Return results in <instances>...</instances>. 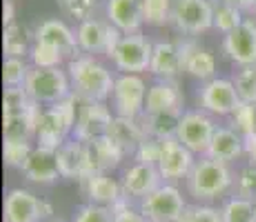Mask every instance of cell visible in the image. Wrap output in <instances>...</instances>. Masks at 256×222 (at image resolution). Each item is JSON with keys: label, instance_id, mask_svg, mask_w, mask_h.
<instances>
[{"label": "cell", "instance_id": "obj_1", "mask_svg": "<svg viewBox=\"0 0 256 222\" xmlns=\"http://www.w3.org/2000/svg\"><path fill=\"white\" fill-rule=\"evenodd\" d=\"M187 191L196 202H212L216 198H223L234 187L236 176L230 169L228 162L214 160L210 156H200L196 160L192 174L187 176Z\"/></svg>", "mask_w": 256, "mask_h": 222}, {"label": "cell", "instance_id": "obj_2", "mask_svg": "<svg viewBox=\"0 0 256 222\" xmlns=\"http://www.w3.org/2000/svg\"><path fill=\"white\" fill-rule=\"evenodd\" d=\"M67 73H70L74 91L80 93L87 100L105 102L114 93V73L90 53H80V56L72 58L67 65Z\"/></svg>", "mask_w": 256, "mask_h": 222}, {"label": "cell", "instance_id": "obj_3", "mask_svg": "<svg viewBox=\"0 0 256 222\" xmlns=\"http://www.w3.org/2000/svg\"><path fill=\"white\" fill-rule=\"evenodd\" d=\"M76 113H78V93L76 91H74L67 100L42 107L40 118H38V127H36L38 147L58 149L60 145H65L74 136Z\"/></svg>", "mask_w": 256, "mask_h": 222}, {"label": "cell", "instance_id": "obj_4", "mask_svg": "<svg viewBox=\"0 0 256 222\" xmlns=\"http://www.w3.org/2000/svg\"><path fill=\"white\" fill-rule=\"evenodd\" d=\"M24 91L29 93L34 102L38 105H54V102L67 100L74 93L72 80L67 69H38L32 67L24 82Z\"/></svg>", "mask_w": 256, "mask_h": 222}, {"label": "cell", "instance_id": "obj_5", "mask_svg": "<svg viewBox=\"0 0 256 222\" xmlns=\"http://www.w3.org/2000/svg\"><path fill=\"white\" fill-rule=\"evenodd\" d=\"M187 200L176 185H160L147 198L138 202L140 214L150 222H178L187 209Z\"/></svg>", "mask_w": 256, "mask_h": 222}, {"label": "cell", "instance_id": "obj_6", "mask_svg": "<svg viewBox=\"0 0 256 222\" xmlns=\"http://www.w3.org/2000/svg\"><path fill=\"white\" fill-rule=\"evenodd\" d=\"M218 125L214 122V118L203 109H190L183 113L178 122V129H176V138H178L180 145H185L187 149L194 156H205L212 145V138H214Z\"/></svg>", "mask_w": 256, "mask_h": 222}, {"label": "cell", "instance_id": "obj_7", "mask_svg": "<svg viewBox=\"0 0 256 222\" xmlns=\"http://www.w3.org/2000/svg\"><path fill=\"white\" fill-rule=\"evenodd\" d=\"M147 91H150V87L145 85V80L140 76L120 73L116 78L114 93H112L114 113L122 118H140L145 113Z\"/></svg>", "mask_w": 256, "mask_h": 222}, {"label": "cell", "instance_id": "obj_8", "mask_svg": "<svg viewBox=\"0 0 256 222\" xmlns=\"http://www.w3.org/2000/svg\"><path fill=\"white\" fill-rule=\"evenodd\" d=\"M112 120V109L105 102H96V100H87L78 93V113H76V127H74V136L80 142H90L94 138L105 136L110 129Z\"/></svg>", "mask_w": 256, "mask_h": 222}, {"label": "cell", "instance_id": "obj_9", "mask_svg": "<svg viewBox=\"0 0 256 222\" xmlns=\"http://www.w3.org/2000/svg\"><path fill=\"white\" fill-rule=\"evenodd\" d=\"M152 53H154V44L147 40L145 36L130 33V36H122L116 53L112 56V62H114L118 71L140 76L142 71H150Z\"/></svg>", "mask_w": 256, "mask_h": 222}, {"label": "cell", "instance_id": "obj_10", "mask_svg": "<svg viewBox=\"0 0 256 222\" xmlns=\"http://www.w3.org/2000/svg\"><path fill=\"white\" fill-rule=\"evenodd\" d=\"M172 24L187 36L208 31L214 27V4L210 0H174Z\"/></svg>", "mask_w": 256, "mask_h": 222}, {"label": "cell", "instance_id": "obj_11", "mask_svg": "<svg viewBox=\"0 0 256 222\" xmlns=\"http://www.w3.org/2000/svg\"><path fill=\"white\" fill-rule=\"evenodd\" d=\"M52 214V205L27 189H12L4 196V222H42Z\"/></svg>", "mask_w": 256, "mask_h": 222}, {"label": "cell", "instance_id": "obj_12", "mask_svg": "<svg viewBox=\"0 0 256 222\" xmlns=\"http://www.w3.org/2000/svg\"><path fill=\"white\" fill-rule=\"evenodd\" d=\"M198 102L200 109L208 111L210 116H232L243 100L236 91L234 80L214 78V80L205 82L203 89L198 91Z\"/></svg>", "mask_w": 256, "mask_h": 222}, {"label": "cell", "instance_id": "obj_13", "mask_svg": "<svg viewBox=\"0 0 256 222\" xmlns=\"http://www.w3.org/2000/svg\"><path fill=\"white\" fill-rule=\"evenodd\" d=\"M194 165H196L194 154L185 145H180L176 136L163 140V156H160V162H158V171L165 182L174 185V182L183 180V178L187 180Z\"/></svg>", "mask_w": 256, "mask_h": 222}, {"label": "cell", "instance_id": "obj_14", "mask_svg": "<svg viewBox=\"0 0 256 222\" xmlns=\"http://www.w3.org/2000/svg\"><path fill=\"white\" fill-rule=\"evenodd\" d=\"M223 51L230 60L240 67L256 65V22L245 18L238 29L223 38Z\"/></svg>", "mask_w": 256, "mask_h": 222}, {"label": "cell", "instance_id": "obj_15", "mask_svg": "<svg viewBox=\"0 0 256 222\" xmlns=\"http://www.w3.org/2000/svg\"><path fill=\"white\" fill-rule=\"evenodd\" d=\"M56 160H58V169H60V178L85 182L87 178L92 176L90 156H87V142L70 138L65 145H60L56 149Z\"/></svg>", "mask_w": 256, "mask_h": 222}, {"label": "cell", "instance_id": "obj_16", "mask_svg": "<svg viewBox=\"0 0 256 222\" xmlns=\"http://www.w3.org/2000/svg\"><path fill=\"white\" fill-rule=\"evenodd\" d=\"M122 191H125V198L127 200H142L156 191L160 185H165L163 176H160L158 167L154 165H142V162H136L132 165L130 169L122 174Z\"/></svg>", "mask_w": 256, "mask_h": 222}, {"label": "cell", "instance_id": "obj_17", "mask_svg": "<svg viewBox=\"0 0 256 222\" xmlns=\"http://www.w3.org/2000/svg\"><path fill=\"white\" fill-rule=\"evenodd\" d=\"M87 156H90V167L94 176V174H110L116 167H120L125 151L105 133V136L94 138V140L87 142Z\"/></svg>", "mask_w": 256, "mask_h": 222}, {"label": "cell", "instance_id": "obj_18", "mask_svg": "<svg viewBox=\"0 0 256 222\" xmlns=\"http://www.w3.org/2000/svg\"><path fill=\"white\" fill-rule=\"evenodd\" d=\"M107 22L120 29L125 36L138 33L145 22L142 0H107Z\"/></svg>", "mask_w": 256, "mask_h": 222}, {"label": "cell", "instance_id": "obj_19", "mask_svg": "<svg viewBox=\"0 0 256 222\" xmlns=\"http://www.w3.org/2000/svg\"><path fill=\"white\" fill-rule=\"evenodd\" d=\"M82 189H85L87 198L92 205H100V207H110L114 209L118 202L125 200V191L122 185L112 178L110 174H94L82 182Z\"/></svg>", "mask_w": 256, "mask_h": 222}, {"label": "cell", "instance_id": "obj_20", "mask_svg": "<svg viewBox=\"0 0 256 222\" xmlns=\"http://www.w3.org/2000/svg\"><path fill=\"white\" fill-rule=\"evenodd\" d=\"M36 42H45V44H52V47L60 49V51L65 53V58L70 56V60L76 56H80L76 31H72L62 20L40 22V27L36 29Z\"/></svg>", "mask_w": 256, "mask_h": 222}, {"label": "cell", "instance_id": "obj_21", "mask_svg": "<svg viewBox=\"0 0 256 222\" xmlns=\"http://www.w3.org/2000/svg\"><path fill=\"white\" fill-rule=\"evenodd\" d=\"M180 47V56H183V71H187L190 76L198 78V80H214L216 76V58L212 56L208 49L198 47L196 42L185 40L178 42Z\"/></svg>", "mask_w": 256, "mask_h": 222}, {"label": "cell", "instance_id": "obj_22", "mask_svg": "<svg viewBox=\"0 0 256 222\" xmlns=\"http://www.w3.org/2000/svg\"><path fill=\"white\" fill-rule=\"evenodd\" d=\"M22 174L32 182H40V185H52L60 178L56 160V149H47V147H34L32 156H29L27 165H24Z\"/></svg>", "mask_w": 256, "mask_h": 222}, {"label": "cell", "instance_id": "obj_23", "mask_svg": "<svg viewBox=\"0 0 256 222\" xmlns=\"http://www.w3.org/2000/svg\"><path fill=\"white\" fill-rule=\"evenodd\" d=\"M107 136L125 151V156H134L136 149L140 147V142L147 138L145 129L140 125V118H122V116H114Z\"/></svg>", "mask_w": 256, "mask_h": 222}, {"label": "cell", "instance_id": "obj_24", "mask_svg": "<svg viewBox=\"0 0 256 222\" xmlns=\"http://www.w3.org/2000/svg\"><path fill=\"white\" fill-rule=\"evenodd\" d=\"M114 24L98 20V18H90V20L80 22L76 29V38H78V47L80 51L90 53H107V44H110V36Z\"/></svg>", "mask_w": 256, "mask_h": 222}, {"label": "cell", "instance_id": "obj_25", "mask_svg": "<svg viewBox=\"0 0 256 222\" xmlns=\"http://www.w3.org/2000/svg\"><path fill=\"white\" fill-rule=\"evenodd\" d=\"M150 71L158 80H174L183 71V56H180L178 42H156Z\"/></svg>", "mask_w": 256, "mask_h": 222}, {"label": "cell", "instance_id": "obj_26", "mask_svg": "<svg viewBox=\"0 0 256 222\" xmlns=\"http://www.w3.org/2000/svg\"><path fill=\"white\" fill-rule=\"evenodd\" d=\"M42 107L38 102H32L24 111L2 116V136L4 140H32L36 138L38 118H40Z\"/></svg>", "mask_w": 256, "mask_h": 222}, {"label": "cell", "instance_id": "obj_27", "mask_svg": "<svg viewBox=\"0 0 256 222\" xmlns=\"http://www.w3.org/2000/svg\"><path fill=\"white\" fill-rule=\"evenodd\" d=\"M183 109V93L174 80H156L147 91L145 113H163Z\"/></svg>", "mask_w": 256, "mask_h": 222}, {"label": "cell", "instance_id": "obj_28", "mask_svg": "<svg viewBox=\"0 0 256 222\" xmlns=\"http://www.w3.org/2000/svg\"><path fill=\"white\" fill-rule=\"evenodd\" d=\"M243 154H245V138L238 131H234L232 127H218L205 156L230 165L232 160H238Z\"/></svg>", "mask_w": 256, "mask_h": 222}, {"label": "cell", "instance_id": "obj_29", "mask_svg": "<svg viewBox=\"0 0 256 222\" xmlns=\"http://www.w3.org/2000/svg\"><path fill=\"white\" fill-rule=\"evenodd\" d=\"M185 109H174V111H163V113H142L140 125L145 129L147 138H158V140H167L174 138L178 122L183 118Z\"/></svg>", "mask_w": 256, "mask_h": 222}, {"label": "cell", "instance_id": "obj_30", "mask_svg": "<svg viewBox=\"0 0 256 222\" xmlns=\"http://www.w3.org/2000/svg\"><path fill=\"white\" fill-rule=\"evenodd\" d=\"M34 44H36V33H32L24 24H9L4 27L2 36V49L7 58H24L32 53Z\"/></svg>", "mask_w": 256, "mask_h": 222}, {"label": "cell", "instance_id": "obj_31", "mask_svg": "<svg viewBox=\"0 0 256 222\" xmlns=\"http://www.w3.org/2000/svg\"><path fill=\"white\" fill-rule=\"evenodd\" d=\"M223 222H256V211H254V200L232 196L223 202L220 207Z\"/></svg>", "mask_w": 256, "mask_h": 222}, {"label": "cell", "instance_id": "obj_32", "mask_svg": "<svg viewBox=\"0 0 256 222\" xmlns=\"http://www.w3.org/2000/svg\"><path fill=\"white\" fill-rule=\"evenodd\" d=\"M243 22H245V18L240 9L232 7V4H225V2L214 4V29H218L220 33L228 36L234 29H238Z\"/></svg>", "mask_w": 256, "mask_h": 222}, {"label": "cell", "instance_id": "obj_33", "mask_svg": "<svg viewBox=\"0 0 256 222\" xmlns=\"http://www.w3.org/2000/svg\"><path fill=\"white\" fill-rule=\"evenodd\" d=\"M172 0H142V16L152 27H165L167 22H172Z\"/></svg>", "mask_w": 256, "mask_h": 222}, {"label": "cell", "instance_id": "obj_34", "mask_svg": "<svg viewBox=\"0 0 256 222\" xmlns=\"http://www.w3.org/2000/svg\"><path fill=\"white\" fill-rule=\"evenodd\" d=\"M32 58V67H38V69H58L65 60V53L60 49L52 47V44H45V42H36L29 53Z\"/></svg>", "mask_w": 256, "mask_h": 222}, {"label": "cell", "instance_id": "obj_35", "mask_svg": "<svg viewBox=\"0 0 256 222\" xmlns=\"http://www.w3.org/2000/svg\"><path fill=\"white\" fill-rule=\"evenodd\" d=\"M32 67L24 62V58H4L2 65V82L4 87H24Z\"/></svg>", "mask_w": 256, "mask_h": 222}, {"label": "cell", "instance_id": "obj_36", "mask_svg": "<svg viewBox=\"0 0 256 222\" xmlns=\"http://www.w3.org/2000/svg\"><path fill=\"white\" fill-rule=\"evenodd\" d=\"M32 151H34V147H32L29 140H4V147H2L4 165L24 169V165H27Z\"/></svg>", "mask_w": 256, "mask_h": 222}, {"label": "cell", "instance_id": "obj_37", "mask_svg": "<svg viewBox=\"0 0 256 222\" xmlns=\"http://www.w3.org/2000/svg\"><path fill=\"white\" fill-rule=\"evenodd\" d=\"M232 129L238 131L240 136H250V133H256V105H250V102H240L238 109L232 113Z\"/></svg>", "mask_w": 256, "mask_h": 222}, {"label": "cell", "instance_id": "obj_38", "mask_svg": "<svg viewBox=\"0 0 256 222\" xmlns=\"http://www.w3.org/2000/svg\"><path fill=\"white\" fill-rule=\"evenodd\" d=\"M32 98L24 91V87H4L2 93V116H12V113H20L32 105Z\"/></svg>", "mask_w": 256, "mask_h": 222}, {"label": "cell", "instance_id": "obj_39", "mask_svg": "<svg viewBox=\"0 0 256 222\" xmlns=\"http://www.w3.org/2000/svg\"><path fill=\"white\" fill-rule=\"evenodd\" d=\"M236 91H238L240 100L256 105V65L252 67H240V71L236 73Z\"/></svg>", "mask_w": 256, "mask_h": 222}, {"label": "cell", "instance_id": "obj_40", "mask_svg": "<svg viewBox=\"0 0 256 222\" xmlns=\"http://www.w3.org/2000/svg\"><path fill=\"white\" fill-rule=\"evenodd\" d=\"M178 222H223V214H220V209H216L212 205L196 202V205L187 207L183 218Z\"/></svg>", "mask_w": 256, "mask_h": 222}, {"label": "cell", "instance_id": "obj_41", "mask_svg": "<svg viewBox=\"0 0 256 222\" xmlns=\"http://www.w3.org/2000/svg\"><path fill=\"white\" fill-rule=\"evenodd\" d=\"M74 222H114V209L87 202V205L78 207Z\"/></svg>", "mask_w": 256, "mask_h": 222}, {"label": "cell", "instance_id": "obj_42", "mask_svg": "<svg viewBox=\"0 0 256 222\" xmlns=\"http://www.w3.org/2000/svg\"><path fill=\"white\" fill-rule=\"evenodd\" d=\"M160 156H163V140L158 138H145L140 142V147L136 149V162H142V165H154L158 167L160 162Z\"/></svg>", "mask_w": 256, "mask_h": 222}, {"label": "cell", "instance_id": "obj_43", "mask_svg": "<svg viewBox=\"0 0 256 222\" xmlns=\"http://www.w3.org/2000/svg\"><path fill=\"white\" fill-rule=\"evenodd\" d=\"M234 191L240 198H248V200L256 198V165H248L238 171L234 182Z\"/></svg>", "mask_w": 256, "mask_h": 222}, {"label": "cell", "instance_id": "obj_44", "mask_svg": "<svg viewBox=\"0 0 256 222\" xmlns=\"http://www.w3.org/2000/svg\"><path fill=\"white\" fill-rule=\"evenodd\" d=\"M60 9L74 20H90L92 13L96 11V0H58Z\"/></svg>", "mask_w": 256, "mask_h": 222}, {"label": "cell", "instance_id": "obj_45", "mask_svg": "<svg viewBox=\"0 0 256 222\" xmlns=\"http://www.w3.org/2000/svg\"><path fill=\"white\" fill-rule=\"evenodd\" d=\"M114 222H150L140 214V209H134L130 200H122L114 207Z\"/></svg>", "mask_w": 256, "mask_h": 222}, {"label": "cell", "instance_id": "obj_46", "mask_svg": "<svg viewBox=\"0 0 256 222\" xmlns=\"http://www.w3.org/2000/svg\"><path fill=\"white\" fill-rule=\"evenodd\" d=\"M245 156L250 158V165H256V133L245 136Z\"/></svg>", "mask_w": 256, "mask_h": 222}, {"label": "cell", "instance_id": "obj_47", "mask_svg": "<svg viewBox=\"0 0 256 222\" xmlns=\"http://www.w3.org/2000/svg\"><path fill=\"white\" fill-rule=\"evenodd\" d=\"M218 2L232 4V7L240 9V11H250V9H254V7H256V0H218Z\"/></svg>", "mask_w": 256, "mask_h": 222}, {"label": "cell", "instance_id": "obj_48", "mask_svg": "<svg viewBox=\"0 0 256 222\" xmlns=\"http://www.w3.org/2000/svg\"><path fill=\"white\" fill-rule=\"evenodd\" d=\"M2 22H4V27L14 24V2H12V0H4V7H2Z\"/></svg>", "mask_w": 256, "mask_h": 222}, {"label": "cell", "instance_id": "obj_49", "mask_svg": "<svg viewBox=\"0 0 256 222\" xmlns=\"http://www.w3.org/2000/svg\"><path fill=\"white\" fill-rule=\"evenodd\" d=\"M45 222H62V220H45Z\"/></svg>", "mask_w": 256, "mask_h": 222}, {"label": "cell", "instance_id": "obj_50", "mask_svg": "<svg viewBox=\"0 0 256 222\" xmlns=\"http://www.w3.org/2000/svg\"><path fill=\"white\" fill-rule=\"evenodd\" d=\"M254 211H256V198H254Z\"/></svg>", "mask_w": 256, "mask_h": 222}, {"label": "cell", "instance_id": "obj_51", "mask_svg": "<svg viewBox=\"0 0 256 222\" xmlns=\"http://www.w3.org/2000/svg\"><path fill=\"white\" fill-rule=\"evenodd\" d=\"M254 11H256V7H254Z\"/></svg>", "mask_w": 256, "mask_h": 222}]
</instances>
